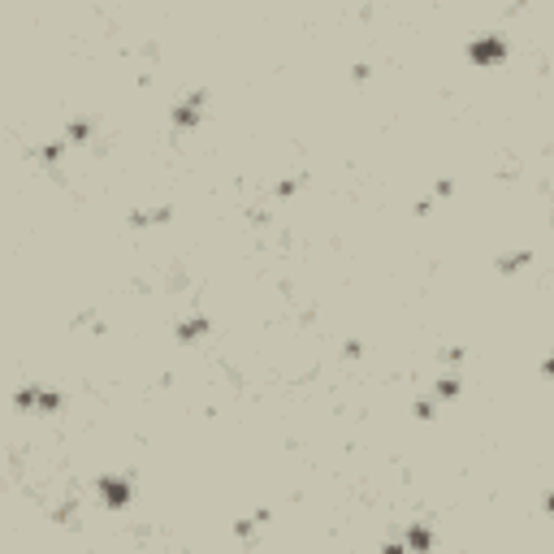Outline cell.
Here are the masks:
<instances>
[{"label": "cell", "mask_w": 554, "mask_h": 554, "mask_svg": "<svg viewBox=\"0 0 554 554\" xmlns=\"http://www.w3.org/2000/svg\"><path fill=\"white\" fill-rule=\"evenodd\" d=\"M502 52H507V44L489 35V39H477V44H472V61H477V65H493Z\"/></svg>", "instance_id": "cell-1"}, {"label": "cell", "mask_w": 554, "mask_h": 554, "mask_svg": "<svg viewBox=\"0 0 554 554\" xmlns=\"http://www.w3.org/2000/svg\"><path fill=\"white\" fill-rule=\"evenodd\" d=\"M459 386H464L459 372H442V377H438V394H442V399H454V394H459Z\"/></svg>", "instance_id": "cell-4"}, {"label": "cell", "mask_w": 554, "mask_h": 554, "mask_svg": "<svg viewBox=\"0 0 554 554\" xmlns=\"http://www.w3.org/2000/svg\"><path fill=\"white\" fill-rule=\"evenodd\" d=\"M100 493H104V502H109V507H122V502L130 498V481H122V477H104V481H100Z\"/></svg>", "instance_id": "cell-3"}, {"label": "cell", "mask_w": 554, "mask_h": 554, "mask_svg": "<svg viewBox=\"0 0 554 554\" xmlns=\"http://www.w3.org/2000/svg\"><path fill=\"white\" fill-rule=\"evenodd\" d=\"M524 264H528V251H511V255H502V260H498L502 273H516V269H524Z\"/></svg>", "instance_id": "cell-6"}, {"label": "cell", "mask_w": 554, "mask_h": 554, "mask_svg": "<svg viewBox=\"0 0 554 554\" xmlns=\"http://www.w3.org/2000/svg\"><path fill=\"white\" fill-rule=\"evenodd\" d=\"M208 329V316H200V321H187V325H177V338H195V333H204Z\"/></svg>", "instance_id": "cell-7"}, {"label": "cell", "mask_w": 554, "mask_h": 554, "mask_svg": "<svg viewBox=\"0 0 554 554\" xmlns=\"http://www.w3.org/2000/svg\"><path fill=\"white\" fill-rule=\"evenodd\" d=\"M204 100H208V95H204V91H195L187 104H177V109H173V122H177V126H191V122H200Z\"/></svg>", "instance_id": "cell-2"}, {"label": "cell", "mask_w": 554, "mask_h": 554, "mask_svg": "<svg viewBox=\"0 0 554 554\" xmlns=\"http://www.w3.org/2000/svg\"><path fill=\"white\" fill-rule=\"evenodd\" d=\"M169 208H156V212H130V225H156V221H169Z\"/></svg>", "instance_id": "cell-5"}]
</instances>
